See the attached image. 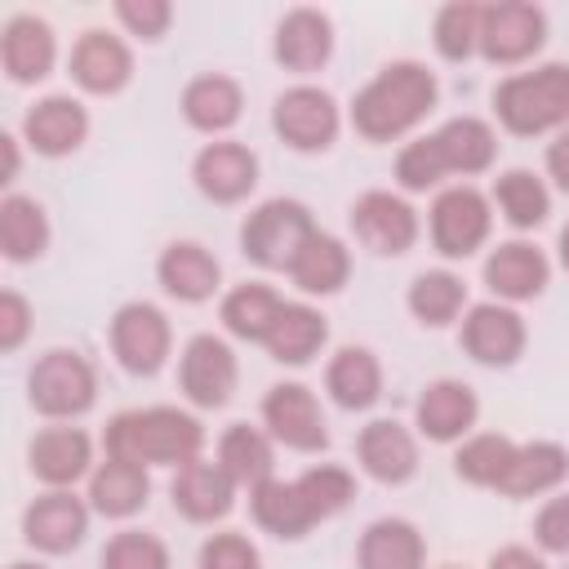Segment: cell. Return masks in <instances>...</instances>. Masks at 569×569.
I'll list each match as a JSON object with an SVG mask.
<instances>
[{"mask_svg":"<svg viewBox=\"0 0 569 569\" xmlns=\"http://www.w3.org/2000/svg\"><path fill=\"white\" fill-rule=\"evenodd\" d=\"M436 107V76L422 62L382 67L351 102V124L369 142H391Z\"/></svg>","mask_w":569,"mask_h":569,"instance_id":"cell-1","label":"cell"},{"mask_svg":"<svg viewBox=\"0 0 569 569\" xmlns=\"http://www.w3.org/2000/svg\"><path fill=\"white\" fill-rule=\"evenodd\" d=\"M493 156H498L493 129L485 120H476V116H458L445 129L409 142L396 156V178H400L405 191H427L445 173H480V169H489Z\"/></svg>","mask_w":569,"mask_h":569,"instance_id":"cell-2","label":"cell"},{"mask_svg":"<svg viewBox=\"0 0 569 569\" xmlns=\"http://www.w3.org/2000/svg\"><path fill=\"white\" fill-rule=\"evenodd\" d=\"M200 445H204L200 422L182 409H169V405L129 409V413H116L107 422V453L138 462V467H151V462L187 467L191 458H200Z\"/></svg>","mask_w":569,"mask_h":569,"instance_id":"cell-3","label":"cell"},{"mask_svg":"<svg viewBox=\"0 0 569 569\" xmlns=\"http://www.w3.org/2000/svg\"><path fill=\"white\" fill-rule=\"evenodd\" d=\"M498 120L511 133H547L569 120V67L547 62L538 71H520L493 89Z\"/></svg>","mask_w":569,"mask_h":569,"instance_id":"cell-4","label":"cell"},{"mask_svg":"<svg viewBox=\"0 0 569 569\" xmlns=\"http://www.w3.org/2000/svg\"><path fill=\"white\" fill-rule=\"evenodd\" d=\"M311 236H316V222H311L307 204H298V200H267V204H258L244 218L240 249L258 267L280 271V267H293V258L302 253V244Z\"/></svg>","mask_w":569,"mask_h":569,"instance_id":"cell-5","label":"cell"},{"mask_svg":"<svg viewBox=\"0 0 569 569\" xmlns=\"http://www.w3.org/2000/svg\"><path fill=\"white\" fill-rule=\"evenodd\" d=\"M93 391H98V378H93V365L80 356V351H44L31 373H27V396H31V409H40L44 418H76L93 405Z\"/></svg>","mask_w":569,"mask_h":569,"instance_id":"cell-6","label":"cell"},{"mask_svg":"<svg viewBox=\"0 0 569 569\" xmlns=\"http://www.w3.org/2000/svg\"><path fill=\"white\" fill-rule=\"evenodd\" d=\"M271 124L293 151H325L338 138V107L325 89L298 84V89H284L276 98Z\"/></svg>","mask_w":569,"mask_h":569,"instance_id":"cell-7","label":"cell"},{"mask_svg":"<svg viewBox=\"0 0 569 569\" xmlns=\"http://www.w3.org/2000/svg\"><path fill=\"white\" fill-rule=\"evenodd\" d=\"M489 236V200L476 187H449L431 204V240L445 258H467Z\"/></svg>","mask_w":569,"mask_h":569,"instance_id":"cell-8","label":"cell"},{"mask_svg":"<svg viewBox=\"0 0 569 569\" xmlns=\"http://www.w3.org/2000/svg\"><path fill=\"white\" fill-rule=\"evenodd\" d=\"M111 351L129 373H156L169 356V320L151 302H124L111 320Z\"/></svg>","mask_w":569,"mask_h":569,"instance_id":"cell-9","label":"cell"},{"mask_svg":"<svg viewBox=\"0 0 569 569\" xmlns=\"http://www.w3.org/2000/svg\"><path fill=\"white\" fill-rule=\"evenodd\" d=\"M236 356L222 338L213 333H196L182 351V365H178V378H182V391L191 405L200 409H222L236 391Z\"/></svg>","mask_w":569,"mask_h":569,"instance_id":"cell-10","label":"cell"},{"mask_svg":"<svg viewBox=\"0 0 569 569\" xmlns=\"http://www.w3.org/2000/svg\"><path fill=\"white\" fill-rule=\"evenodd\" d=\"M542 36H547V18H542V9H533L525 0L489 4L480 18V53L489 62H520V58L538 53Z\"/></svg>","mask_w":569,"mask_h":569,"instance_id":"cell-11","label":"cell"},{"mask_svg":"<svg viewBox=\"0 0 569 569\" xmlns=\"http://www.w3.org/2000/svg\"><path fill=\"white\" fill-rule=\"evenodd\" d=\"M262 422H267V431H271L280 445H289V449L311 453V449H325V445H329L320 405H316V396H311L302 382H280V387H271L267 400H262Z\"/></svg>","mask_w":569,"mask_h":569,"instance_id":"cell-12","label":"cell"},{"mask_svg":"<svg viewBox=\"0 0 569 569\" xmlns=\"http://www.w3.org/2000/svg\"><path fill=\"white\" fill-rule=\"evenodd\" d=\"M351 227L373 253H405L418 240V213L391 191H365L351 209Z\"/></svg>","mask_w":569,"mask_h":569,"instance_id":"cell-13","label":"cell"},{"mask_svg":"<svg viewBox=\"0 0 569 569\" xmlns=\"http://www.w3.org/2000/svg\"><path fill=\"white\" fill-rule=\"evenodd\" d=\"M84 529H89V507L67 489H53V493L36 498L22 516V538L36 551H49V556H62V551L80 547Z\"/></svg>","mask_w":569,"mask_h":569,"instance_id":"cell-14","label":"cell"},{"mask_svg":"<svg viewBox=\"0 0 569 569\" xmlns=\"http://www.w3.org/2000/svg\"><path fill=\"white\" fill-rule=\"evenodd\" d=\"M191 173H196V187H200L209 200L236 204V200H244V196L253 191V182H258V156H253L249 147H240V142H209V147L196 156Z\"/></svg>","mask_w":569,"mask_h":569,"instance_id":"cell-15","label":"cell"},{"mask_svg":"<svg viewBox=\"0 0 569 569\" xmlns=\"http://www.w3.org/2000/svg\"><path fill=\"white\" fill-rule=\"evenodd\" d=\"M462 347L480 365H511L525 351V320L511 307L480 302L462 320Z\"/></svg>","mask_w":569,"mask_h":569,"instance_id":"cell-16","label":"cell"},{"mask_svg":"<svg viewBox=\"0 0 569 569\" xmlns=\"http://www.w3.org/2000/svg\"><path fill=\"white\" fill-rule=\"evenodd\" d=\"M236 502V480L222 471V462L191 458L173 476V507L187 520H222Z\"/></svg>","mask_w":569,"mask_h":569,"instance_id":"cell-17","label":"cell"},{"mask_svg":"<svg viewBox=\"0 0 569 569\" xmlns=\"http://www.w3.org/2000/svg\"><path fill=\"white\" fill-rule=\"evenodd\" d=\"M22 133H27V142H31L40 156H67V151H76V147L84 142L89 116H84V107H80L76 98L53 93V98H40V102L27 111Z\"/></svg>","mask_w":569,"mask_h":569,"instance_id":"cell-18","label":"cell"},{"mask_svg":"<svg viewBox=\"0 0 569 569\" xmlns=\"http://www.w3.org/2000/svg\"><path fill=\"white\" fill-rule=\"evenodd\" d=\"M547 276H551V267H547L542 249H533L525 240H507L485 258V284L511 302L538 298L547 289Z\"/></svg>","mask_w":569,"mask_h":569,"instance_id":"cell-19","label":"cell"},{"mask_svg":"<svg viewBox=\"0 0 569 569\" xmlns=\"http://www.w3.org/2000/svg\"><path fill=\"white\" fill-rule=\"evenodd\" d=\"M156 276L164 284V293H173L178 302H204V298H213V289L222 280V267H218V258L204 244L178 240V244H169L160 253Z\"/></svg>","mask_w":569,"mask_h":569,"instance_id":"cell-20","label":"cell"},{"mask_svg":"<svg viewBox=\"0 0 569 569\" xmlns=\"http://www.w3.org/2000/svg\"><path fill=\"white\" fill-rule=\"evenodd\" d=\"M476 413H480L476 391L467 382H458V378H440V382L422 387L418 409H413L418 431L431 436V440H458L462 431H471Z\"/></svg>","mask_w":569,"mask_h":569,"instance_id":"cell-21","label":"cell"},{"mask_svg":"<svg viewBox=\"0 0 569 569\" xmlns=\"http://www.w3.org/2000/svg\"><path fill=\"white\" fill-rule=\"evenodd\" d=\"M333 53V27L320 9H293L276 27V62L289 71H316Z\"/></svg>","mask_w":569,"mask_h":569,"instance_id":"cell-22","label":"cell"},{"mask_svg":"<svg viewBox=\"0 0 569 569\" xmlns=\"http://www.w3.org/2000/svg\"><path fill=\"white\" fill-rule=\"evenodd\" d=\"M360 467L373 476V480H382V485H405L413 471H418V445H413V436L400 427V422H391V418H378V422H369L365 431H360Z\"/></svg>","mask_w":569,"mask_h":569,"instance_id":"cell-23","label":"cell"},{"mask_svg":"<svg viewBox=\"0 0 569 569\" xmlns=\"http://www.w3.org/2000/svg\"><path fill=\"white\" fill-rule=\"evenodd\" d=\"M129 71H133L129 49L116 36H107V31H84L76 40V49H71V76L89 93H116V89H124Z\"/></svg>","mask_w":569,"mask_h":569,"instance_id":"cell-24","label":"cell"},{"mask_svg":"<svg viewBox=\"0 0 569 569\" xmlns=\"http://www.w3.org/2000/svg\"><path fill=\"white\" fill-rule=\"evenodd\" d=\"M89 458H93V445L80 427H44L31 440V471L53 489L76 485L89 471Z\"/></svg>","mask_w":569,"mask_h":569,"instance_id":"cell-25","label":"cell"},{"mask_svg":"<svg viewBox=\"0 0 569 569\" xmlns=\"http://www.w3.org/2000/svg\"><path fill=\"white\" fill-rule=\"evenodd\" d=\"M0 62H4L9 80H18V84L44 80L49 67H53V31H49V22H40L31 13L13 18L4 27V36H0Z\"/></svg>","mask_w":569,"mask_h":569,"instance_id":"cell-26","label":"cell"},{"mask_svg":"<svg viewBox=\"0 0 569 569\" xmlns=\"http://www.w3.org/2000/svg\"><path fill=\"white\" fill-rule=\"evenodd\" d=\"M249 507H253V520L276 538H302L316 525V511L302 498L298 480H276V476L262 480L258 489H249Z\"/></svg>","mask_w":569,"mask_h":569,"instance_id":"cell-27","label":"cell"},{"mask_svg":"<svg viewBox=\"0 0 569 569\" xmlns=\"http://www.w3.org/2000/svg\"><path fill=\"white\" fill-rule=\"evenodd\" d=\"M151 493V480H147V467L138 462H124V458H107L93 480H89V502L98 516H111V520H124L133 511H142Z\"/></svg>","mask_w":569,"mask_h":569,"instance_id":"cell-28","label":"cell"},{"mask_svg":"<svg viewBox=\"0 0 569 569\" xmlns=\"http://www.w3.org/2000/svg\"><path fill=\"white\" fill-rule=\"evenodd\" d=\"M569 476V453L551 440H533V445H516V458L498 485V493L507 498H529V493H547Z\"/></svg>","mask_w":569,"mask_h":569,"instance_id":"cell-29","label":"cell"},{"mask_svg":"<svg viewBox=\"0 0 569 569\" xmlns=\"http://www.w3.org/2000/svg\"><path fill=\"white\" fill-rule=\"evenodd\" d=\"M325 338H329V325H325V316L316 311V307H307V302H284V311H280V320L271 325V333H267V351H271V360H280V365H307L320 347H325Z\"/></svg>","mask_w":569,"mask_h":569,"instance_id":"cell-30","label":"cell"},{"mask_svg":"<svg viewBox=\"0 0 569 569\" xmlns=\"http://www.w3.org/2000/svg\"><path fill=\"white\" fill-rule=\"evenodd\" d=\"M325 387L342 409H369L382 396V365L369 347H342L329 360Z\"/></svg>","mask_w":569,"mask_h":569,"instance_id":"cell-31","label":"cell"},{"mask_svg":"<svg viewBox=\"0 0 569 569\" xmlns=\"http://www.w3.org/2000/svg\"><path fill=\"white\" fill-rule=\"evenodd\" d=\"M240 84L231 76H196L187 89H182V116L204 129V133H222L240 120Z\"/></svg>","mask_w":569,"mask_h":569,"instance_id":"cell-32","label":"cell"},{"mask_svg":"<svg viewBox=\"0 0 569 569\" xmlns=\"http://www.w3.org/2000/svg\"><path fill=\"white\" fill-rule=\"evenodd\" d=\"M289 276H293V284L302 293H338L347 284V276H351V253H347V244L338 236L316 231L302 244V253L293 258Z\"/></svg>","mask_w":569,"mask_h":569,"instance_id":"cell-33","label":"cell"},{"mask_svg":"<svg viewBox=\"0 0 569 569\" xmlns=\"http://www.w3.org/2000/svg\"><path fill=\"white\" fill-rule=\"evenodd\" d=\"M360 569H422V533L396 516L373 520L360 538Z\"/></svg>","mask_w":569,"mask_h":569,"instance_id":"cell-34","label":"cell"},{"mask_svg":"<svg viewBox=\"0 0 569 569\" xmlns=\"http://www.w3.org/2000/svg\"><path fill=\"white\" fill-rule=\"evenodd\" d=\"M218 462H222V471L236 480V485H249V489H258L262 480H271V440L258 431V427H244V422H236V427H227L222 431V440H218Z\"/></svg>","mask_w":569,"mask_h":569,"instance_id":"cell-35","label":"cell"},{"mask_svg":"<svg viewBox=\"0 0 569 569\" xmlns=\"http://www.w3.org/2000/svg\"><path fill=\"white\" fill-rule=\"evenodd\" d=\"M44 244H49L44 209L31 196H4V204H0V249H4V258H13V262L40 258Z\"/></svg>","mask_w":569,"mask_h":569,"instance_id":"cell-36","label":"cell"},{"mask_svg":"<svg viewBox=\"0 0 569 569\" xmlns=\"http://www.w3.org/2000/svg\"><path fill=\"white\" fill-rule=\"evenodd\" d=\"M280 311H284V302L267 284H240V289H231L222 298V325L236 338H249V342H267V333L280 320Z\"/></svg>","mask_w":569,"mask_h":569,"instance_id":"cell-37","label":"cell"},{"mask_svg":"<svg viewBox=\"0 0 569 569\" xmlns=\"http://www.w3.org/2000/svg\"><path fill=\"white\" fill-rule=\"evenodd\" d=\"M493 200H498V209H502V218L511 222V227H538L542 218H547V209H551V196H547V187H542V178H533L529 169H507L498 182H493Z\"/></svg>","mask_w":569,"mask_h":569,"instance_id":"cell-38","label":"cell"},{"mask_svg":"<svg viewBox=\"0 0 569 569\" xmlns=\"http://www.w3.org/2000/svg\"><path fill=\"white\" fill-rule=\"evenodd\" d=\"M462 302H467V284H462L453 271H422V276L409 284V311H413L422 325H431V329L449 325V320L462 311Z\"/></svg>","mask_w":569,"mask_h":569,"instance_id":"cell-39","label":"cell"},{"mask_svg":"<svg viewBox=\"0 0 569 569\" xmlns=\"http://www.w3.org/2000/svg\"><path fill=\"white\" fill-rule=\"evenodd\" d=\"M511 458H516V445H511L507 436H471V440L458 449L453 467H458L462 480L485 485V489H498L502 476H507V467H511Z\"/></svg>","mask_w":569,"mask_h":569,"instance_id":"cell-40","label":"cell"},{"mask_svg":"<svg viewBox=\"0 0 569 569\" xmlns=\"http://www.w3.org/2000/svg\"><path fill=\"white\" fill-rule=\"evenodd\" d=\"M480 18H485L480 4H467V0L445 4L436 13V49H440V58L462 62L471 49H480Z\"/></svg>","mask_w":569,"mask_h":569,"instance_id":"cell-41","label":"cell"},{"mask_svg":"<svg viewBox=\"0 0 569 569\" xmlns=\"http://www.w3.org/2000/svg\"><path fill=\"white\" fill-rule=\"evenodd\" d=\"M298 489H302V498L311 502L316 520L338 516V511L356 498V480H351L342 467H311V471L298 476Z\"/></svg>","mask_w":569,"mask_h":569,"instance_id":"cell-42","label":"cell"},{"mask_svg":"<svg viewBox=\"0 0 569 569\" xmlns=\"http://www.w3.org/2000/svg\"><path fill=\"white\" fill-rule=\"evenodd\" d=\"M102 569H169V551L160 538H151L142 529H124L107 542Z\"/></svg>","mask_w":569,"mask_h":569,"instance_id":"cell-43","label":"cell"},{"mask_svg":"<svg viewBox=\"0 0 569 569\" xmlns=\"http://www.w3.org/2000/svg\"><path fill=\"white\" fill-rule=\"evenodd\" d=\"M200 569H258V547L240 533H213L200 547Z\"/></svg>","mask_w":569,"mask_h":569,"instance_id":"cell-44","label":"cell"},{"mask_svg":"<svg viewBox=\"0 0 569 569\" xmlns=\"http://www.w3.org/2000/svg\"><path fill=\"white\" fill-rule=\"evenodd\" d=\"M116 13H120V22H124L133 36H142V40H160L164 27H169V18H173V9H169L164 0H120Z\"/></svg>","mask_w":569,"mask_h":569,"instance_id":"cell-45","label":"cell"},{"mask_svg":"<svg viewBox=\"0 0 569 569\" xmlns=\"http://www.w3.org/2000/svg\"><path fill=\"white\" fill-rule=\"evenodd\" d=\"M533 538H538L542 551H556V556L569 551V493H565V498H551V502L538 511Z\"/></svg>","mask_w":569,"mask_h":569,"instance_id":"cell-46","label":"cell"},{"mask_svg":"<svg viewBox=\"0 0 569 569\" xmlns=\"http://www.w3.org/2000/svg\"><path fill=\"white\" fill-rule=\"evenodd\" d=\"M27 329H31V307H27V298L13 293V289H4V293H0V347H4V351H18L22 338H27Z\"/></svg>","mask_w":569,"mask_h":569,"instance_id":"cell-47","label":"cell"},{"mask_svg":"<svg viewBox=\"0 0 569 569\" xmlns=\"http://www.w3.org/2000/svg\"><path fill=\"white\" fill-rule=\"evenodd\" d=\"M547 173L556 178L560 191H569V129L556 133V142L547 147Z\"/></svg>","mask_w":569,"mask_h":569,"instance_id":"cell-48","label":"cell"},{"mask_svg":"<svg viewBox=\"0 0 569 569\" xmlns=\"http://www.w3.org/2000/svg\"><path fill=\"white\" fill-rule=\"evenodd\" d=\"M489 569H547V565L529 547H502V551H493Z\"/></svg>","mask_w":569,"mask_h":569,"instance_id":"cell-49","label":"cell"},{"mask_svg":"<svg viewBox=\"0 0 569 569\" xmlns=\"http://www.w3.org/2000/svg\"><path fill=\"white\" fill-rule=\"evenodd\" d=\"M0 147H4V182H9V178L18 173V138H9V133H4V138H0Z\"/></svg>","mask_w":569,"mask_h":569,"instance_id":"cell-50","label":"cell"},{"mask_svg":"<svg viewBox=\"0 0 569 569\" xmlns=\"http://www.w3.org/2000/svg\"><path fill=\"white\" fill-rule=\"evenodd\" d=\"M560 258H565V267H569V227L560 231Z\"/></svg>","mask_w":569,"mask_h":569,"instance_id":"cell-51","label":"cell"},{"mask_svg":"<svg viewBox=\"0 0 569 569\" xmlns=\"http://www.w3.org/2000/svg\"><path fill=\"white\" fill-rule=\"evenodd\" d=\"M9 569H44V565H9Z\"/></svg>","mask_w":569,"mask_h":569,"instance_id":"cell-52","label":"cell"}]
</instances>
